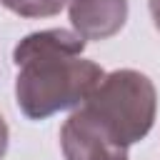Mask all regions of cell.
Here are the masks:
<instances>
[{
    "label": "cell",
    "instance_id": "cell-1",
    "mask_svg": "<svg viewBox=\"0 0 160 160\" xmlns=\"http://www.w3.org/2000/svg\"><path fill=\"white\" fill-rule=\"evenodd\" d=\"M85 40L65 28L25 35L15 50V102L28 120H45L80 108L105 78L102 68L82 58Z\"/></svg>",
    "mask_w": 160,
    "mask_h": 160
},
{
    "label": "cell",
    "instance_id": "cell-2",
    "mask_svg": "<svg viewBox=\"0 0 160 160\" xmlns=\"http://www.w3.org/2000/svg\"><path fill=\"white\" fill-rule=\"evenodd\" d=\"M82 108L122 145L140 142L155 122L158 92L152 80L132 68L108 72L88 95Z\"/></svg>",
    "mask_w": 160,
    "mask_h": 160
},
{
    "label": "cell",
    "instance_id": "cell-3",
    "mask_svg": "<svg viewBox=\"0 0 160 160\" xmlns=\"http://www.w3.org/2000/svg\"><path fill=\"white\" fill-rule=\"evenodd\" d=\"M60 150L65 160H128V148H122L82 105L62 122Z\"/></svg>",
    "mask_w": 160,
    "mask_h": 160
},
{
    "label": "cell",
    "instance_id": "cell-4",
    "mask_svg": "<svg viewBox=\"0 0 160 160\" xmlns=\"http://www.w3.org/2000/svg\"><path fill=\"white\" fill-rule=\"evenodd\" d=\"M72 32L82 40H108L118 35L128 20V0H70Z\"/></svg>",
    "mask_w": 160,
    "mask_h": 160
},
{
    "label": "cell",
    "instance_id": "cell-5",
    "mask_svg": "<svg viewBox=\"0 0 160 160\" xmlns=\"http://www.w3.org/2000/svg\"><path fill=\"white\" fill-rule=\"evenodd\" d=\"M2 8L20 18H52L58 15L70 0H0Z\"/></svg>",
    "mask_w": 160,
    "mask_h": 160
},
{
    "label": "cell",
    "instance_id": "cell-6",
    "mask_svg": "<svg viewBox=\"0 0 160 160\" xmlns=\"http://www.w3.org/2000/svg\"><path fill=\"white\" fill-rule=\"evenodd\" d=\"M8 142H10V130H8L5 118L0 115V160H2V158H5V152H8Z\"/></svg>",
    "mask_w": 160,
    "mask_h": 160
},
{
    "label": "cell",
    "instance_id": "cell-7",
    "mask_svg": "<svg viewBox=\"0 0 160 160\" xmlns=\"http://www.w3.org/2000/svg\"><path fill=\"white\" fill-rule=\"evenodd\" d=\"M148 8H150V15H152L155 28L160 30V0H148Z\"/></svg>",
    "mask_w": 160,
    "mask_h": 160
}]
</instances>
